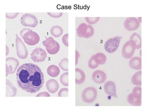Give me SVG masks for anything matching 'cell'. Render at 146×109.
<instances>
[{
	"label": "cell",
	"mask_w": 146,
	"mask_h": 109,
	"mask_svg": "<svg viewBox=\"0 0 146 109\" xmlns=\"http://www.w3.org/2000/svg\"><path fill=\"white\" fill-rule=\"evenodd\" d=\"M18 85L23 91L35 93L44 83L43 73L35 64L25 63L20 66L17 72Z\"/></svg>",
	"instance_id": "obj_1"
},
{
	"label": "cell",
	"mask_w": 146,
	"mask_h": 109,
	"mask_svg": "<svg viewBox=\"0 0 146 109\" xmlns=\"http://www.w3.org/2000/svg\"><path fill=\"white\" fill-rule=\"evenodd\" d=\"M20 35L27 44L34 45L40 41V37L35 32L29 28H24L21 31Z\"/></svg>",
	"instance_id": "obj_2"
},
{
	"label": "cell",
	"mask_w": 146,
	"mask_h": 109,
	"mask_svg": "<svg viewBox=\"0 0 146 109\" xmlns=\"http://www.w3.org/2000/svg\"><path fill=\"white\" fill-rule=\"evenodd\" d=\"M42 44L49 54H54L59 51L60 45L53 38L49 37L42 41Z\"/></svg>",
	"instance_id": "obj_3"
},
{
	"label": "cell",
	"mask_w": 146,
	"mask_h": 109,
	"mask_svg": "<svg viewBox=\"0 0 146 109\" xmlns=\"http://www.w3.org/2000/svg\"><path fill=\"white\" fill-rule=\"evenodd\" d=\"M121 36H115L107 40L104 45L105 49L108 53H113L118 48L121 42Z\"/></svg>",
	"instance_id": "obj_4"
},
{
	"label": "cell",
	"mask_w": 146,
	"mask_h": 109,
	"mask_svg": "<svg viewBox=\"0 0 146 109\" xmlns=\"http://www.w3.org/2000/svg\"><path fill=\"white\" fill-rule=\"evenodd\" d=\"M97 90L93 87L85 89L82 92V98L84 102L87 103H92L97 97Z\"/></svg>",
	"instance_id": "obj_5"
},
{
	"label": "cell",
	"mask_w": 146,
	"mask_h": 109,
	"mask_svg": "<svg viewBox=\"0 0 146 109\" xmlns=\"http://www.w3.org/2000/svg\"><path fill=\"white\" fill-rule=\"evenodd\" d=\"M21 23L23 26L33 28L38 26V20L34 15L30 14H25L21 17Z\"/></svg>",
	"instance_id": "obj_6"
},
{
	"label": "cell",
	"mask_w": 146,
	"mask_h": 109,
	"mask_svg": "<svg viewBox=\"0 0 146 109\" xmlns=\"http://www.w3.org/2000/svg\"><path fill=\"white\" fill-rule=\"evenodd\" d=\"M16 49L17 56L20 59H25L27 57L28 52L26 47L20 38L16 35Z\"/></svg>",
	"instance_id": "obj_7"
},
{
	"label": "cell",
	"mask_w": 146,
	"mask_h": 109,
	"mask_svg": "<svg viewBox=\"0 0 146 109\" xmlns=\"http://www.w3.org/2000/svg\"><path fill=\"white\" fill-rule=\"evenodd\" d=\"M135 51L134 45L132 41H127L123 45L122 48V54L123 58L126 59H130L133 56Z\"/></svg>",
	"instance_id": "obj_8"
},
{
	"label": "cell",
	"mask_w": 146,
	"mask_h": 109,
	"mask_svg": "<svg viewBox=\"0 0 146 109\" xmlns=\"http://www.w3.org/2000/svg\"><path fill=\"white\" fill-rule=\"evenodd\" d=\"M47 53L44 49L41 48H36L31 54V58L35 62H42L47 58Z\"/></svg>",
	"instance_id": "obj_9"
},
{
	"label": "cell",
	"mask_w": 146,
	"mask_h": 109,
	"mask_svg": "<svg viewBox=\"0 0 146 109\" xmlns=\"http://www.w3.org/2000/svg\"><path fill=\"white\" fill-rule=\"evenodd\" d=\"M19 63L17 59L13 57L6 59V76L9 74H13L19 66Z\"/></svg>",
	"instance_id": "obj_10"
},
{
	"label": "cell",
	"mask_w": 146,
	"mask_h": 109,
	"mask_svg": "<svg viewBox=\"0 0 146 109\" xmlns=\"http://www.w3.org/2000/svg\"><path fill=\"white\" fill-rule=\"evenodd\" d=\"M125 27L128 31L136 30L140 26L139 20L135 17H128L125 21Z\"/></svg>",
	"instance_id": "obj_11"
},
{
	"label": "cell",
	"mask_w": 146,
	"mask_h": 109,
	"mask_svg": "<svg viewBox=\"0 0 146 109\" xmlns=\"http://www.w3.org/2000/svg\"><path fill=\"white\" fill-rule=\"evenodd\" d=\"M105 93L108 95L114 97H117L115 83L111 81H108L105 83L104 85Z\"/></svg>",
	"instance_id": "obj_12"
},
{
	"label": "cell",
	"mask_w": 146,
	"mask_h": 109,
	"mask_svg": "<svg viewBox=\"0 0 146 109\" xmlns=\"http://www.w3.org/2000/svg\"><path fill=\"white\" fill-rule=\"evenodd\" d=\"M94 81L97 84H100L104 83L106 79V75L102 70H96L94 72L92 75Z\"/></svg>",
	"instance_id": "obj_13"
},
{
	"label": "cell",
	"mask_w": 146,
	"mask_h": 109,
	"mask_svg": "<svg viewBox=\"0 0 146 109\" xmlns=\"http://www.w3.org/2000/svg\"><path fill=\"white\" fill-rule=\"evenodd\" d=\"M130 68L136 70L141 69V59L139 57H134L130 59L129 62Z\"/></svg>",
	"instance_id": "obj_14"
},
{
	"label": "cell",
	"mask_w": 146,
	"mask_h": 109,
	"mask_svg": "<svg viewBox=\"0 0 146 109\" xmlns=\"http://www.w3.org/2000/svg\"><path fill=\"white\" fill-rule=\"evenodd\" d=\"M46 87L50 93H55L58 91L59 84L55 79H50L47 82Z\"/></svg>",
	"instance_id": "obj_15"
},
{
	"label": "cell",
	"mask_w": 146,
	"mask_h": 109,
	"mask_svg": "<svg viewBox=\"0 0 146 109\" xmlns=\"http://www.w3.org/2000/svg\"><path fill=\"white\" fill-rule=\"evenodd\" d=\"M17 93V89L15 86L7 79L6 81V97H15Z\"/></svg>",
	"instance_id": "obj_16"
},
{
	"label": "cell",
	"mask_w": 146,
	"mask_h": 109,
	"mask_svg": "<svg viewBox=\"0 0 146 109\" xmlns=\"http://www.w3.org/2000/svg\"><path fill=\"white\" fill-rule=\"evenodd\" d=\"M75 83L77 85H80L83 83L85 81L86 76L83 70L79 68L75 69Z\"/></svg>",
	"instance_id": "obj_17"
},
{
	"label": "cell",
	"mask_w": 146,
	"mask_h": 109,
	"mask_svg": "<svg viewBox=\"0 0 146 109\" xmlns=\"http://www.w3.org/2000/svg\"><path fill=\"white\" fill-rule=\"evenodd\" d=\"M130 40L133 43L135 49H140L141 47V37L139 34L133 33L130 37Z\"/></svg>",
	"instance_id": "obj_18"
},
{
	"label": "cell",
	"mask_w": 146,
	"mask_h": 109,
	"mask_svg": "<svg viewBox=\"0 0 146 109\" xmlns=\"http://www.w3.org/2000/svg\"><path fill=\"white\" fill-rule=\"evenodd\" d=\"M94 60L96 63L99 65H103L106 61V57L102 53H98L92 56Z\"/></svg>",
	"instance_id": "obj_19"
},
{
	"label": "cell",
	"mask_w": 146,
	"mask_h": 109,
	"mask_svg": "<svg viewBox=\"0 0 146 109\" xmlns=\"http://www.w3.org/2000/svg\"><path fill=\"white\" fill-rule=\"evenodd\" d=\"M88 25L86 23H82L80 25L77 29L78 35L80 37L85 38L88 32Z\"/></svg>",
	"instance_id": "obj_20"
},
{
	"label": "cell",
	"mask_w": 146,
	"mask_h": 109,
	"mask_svg": "<svg viewBox=\"0 0 146 109\" xmlns=\"http://www.w3.org/2000/svg\"><path fill=\"white\" fill-rule=\"evenodd\" d=\"M47 72L49 76L52 77H56L59 75L60 73V69L57 66L52 65L48 67Z\"/></svg>",
	"instance_id": "obj_21"
},
{
	"label": "cell",
	"mask_w": 146,
	"mask_h": 109,
	"mask_svg": "<svg viewBox=\"0 0 146 109\" xmlns=\"http://www.w3.org/2000/svg\"><path fill=\"white\" fill-rule=\"evenodd\" d=\"M141 70L137 72L131 77V83L134 85L141 86Z\"/></svg>",
	"instance_id": "obj_22"
},
{
	"label": "cell",
	"mask_w": 146,
	"mask_h": 109,
	"mask_svg": "<svg viewBox=\"0 0 146 109\" xmlns=\"http://www.w3.org/2000/svg\"><path fill=\"white\" fill-rule=\"evenodd\" d=\"M127 101L132 106H140L141 105V99H137L132 95L131 93L128 96Z\"/></svg>",
	"instance_id": "obj_23"
},
{
	"label": "cell",
	"mask_w": 146,
	"mask_h": 109,
	"mask_svg": "<svg viewBox=\"0 0 146 109\" xmlns=\"http://www.w3.org/2000/svg\"><path fill=\"white\" fill-rule=\"evenodd\" d=\"M50 33L55 37H58L63 34V30L60 26H55L52 27L51 29L50 30Z\"/></svg>",
	"instance_id": "obj_24"
},
{
	"label": "cell",
	"mask_w": 146,
	"mask_h": 109,
	"mask_svg": "<svg viewBox=\"0 0 146 109\" xmlns=\"http://www.w3.org/2000/svg\"><path fill=\"white\" fill-rule=\"evenodd\" d=\"M132 95L137 99H141V87L137 86L132 90Z\"/></svg>",
	"instance_id": "obj_25"
},
{
	"label": "cell",
	"mask_w": 146,
	"mask_h": 109,
	"mask_svg": "<svg viewBox=\"0 0 146 109\" xmlns=\"http://www.w3.org/2000/svg\"><path fill=\"white\" fill-rule=\"evenodd\" d=\"M68 72L64 73L61 76V83L64 86H68Z\"/></svg>",
	"instance_id": "obj_26"
},
{
	"label": "cell",
	"mask_w": 146,
	"mask_h": 109,
	"mask_svg": "<svg viewBox=\"0 0 146 109\" xmlns=\"http://www.w3.org/2000/svg\"><path fill=\"white\" fill-rule=\"evenodd\" d=\"M68 60L65 58L63 59L59 64V66L64 71H68Z\"/></svg>",
	"instance_id": "obj_27"
},
{
	"label": "cell",
	"mask_w": 146,
	"mask_h": 109,
	"mask_svg": "<svg viewBox=\"0 0 146 109\" xmlns=\"http://www.w3.org/2000/svg\"><path fill=\"white\" fill-rule=\"evenodd\" d=\"M68 88L61 89L58 93V97H68Z\"/></svg>",
	"instance_id": "obj_28"
},
{
	"label": "cell",
	"mask_w": 146,
	"mask_h": 109,
	"mask_svg": "<svg viewBox=\"0 0 146 109\" xmlns=\"http://www.w3.org/2000/svg\"><path fill=\"white\" fill-rule=\"evenodd\" d=\"M100 18V17H86V20L89 24H94L98 22Z\"/></svg>",
	"instance_id": "obj_29"
},
{
	"label": "cell",
	"mask_w": 146,
	"mask_h": 109,
	"mask_svg": "<svg viewBox=\"0 0 146 109\" xmlns=\"http://www.w3.org/2000/svg\"><path fill=\"white\" fill-rule=\"evenodd\" d=\"M88 32H87L86 35L85 37L86 38L91 37L93 35L94 33V30L92 26H91L90 25H88Z\"/></svg>",
	"instance_id": "obj_30"
},
{
	"label": "cell",
	"mask_w": 146,
	"mask_h": 109,
	"mask_svg": "<svg viewBox=\"0 0 146 109\" xmlns=\"http://www.w3.org/2000/svg\"><path fill=\"white\" fill-rule=\"evenodd\" d=\"M88 65H89L90 68H91V69H95V68H97L99 66L98 64L96 63L95 60H94L92 56L91 57L90 59Z\"/></svg>",
	"instance_id": "obj_31"
},
{
	"label": "cell",
	"mask_w": 146,
	"mask_h": 109,
	"mask_svg": "<svg viewBox=\"0 0 146 109\" xmlns=\"http://www.w3.org/2000/svg\"><path fill=\"white\" fill-rule=\"evenodd\" d=\"M68 33H67V34H65L63 36V37L62 39L64 44L67 47H68Z\"/></svg>",
	"instance_id": "obj_32"
},
{
	"label": "cell",
	"mask_w": 146,
	"mask_h": 109,
	"mask_svg": "<svg viewBox=\"0 0 146 109\" xmlns=\"http://www.w3.org/2000/svg\"><path fill=\"white\" fill-rule=\"evenodd\" d=\"M19 13H6V17L8 19H14L17 16Z\"/></svg>",
	"instance_id": "obj_33"
},
{
	"label": "cell",
	"mask_w": 146,
	"mask_h": 109,
	"mask_svg": "<svg viewBox=\"0 0 146 109\" xmlns=\"http://www.w3.org/2000/svg\"><path fill=\"white\" fill-rule=\"evenodd\" d=\"M48 15L54 18L60 17L63 15V13H48Z\"/></svg>",
	"instance_id": "obj_34"
},
{
	"label": "cell",
	"mask_w": 146,
	"mask_h": 109,
	"mask_svg": "<svg viewBox=\"0 0 146 109\" xmlns=\"http://www.w3.org/2000/svg\"><path fill=\"white\" fill-rule=\"evenodd\" d=\"M50 97V95L49 93L47 92H41L38 94V95H36V97Z\"/></svg>",
	"instance_id": "obj_35"
},
{
	"label": "cell",
	"mask_w": 146,
	"mask_h": 109,
	"mask_svg": "<svg viewBox=\"0 0 146 109\" xmlns=\"http://www.w3.org/2000/svg\"><path fill=\"white\" fill-rule=\"evenodd\" d=\"M75 54H76V56H75V65H76L78 63V59H79V57H80V54L79 52L76 50L75 51Z\"/></svg>",
	"instance_id": "obj_36"
}]
</instances>
